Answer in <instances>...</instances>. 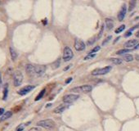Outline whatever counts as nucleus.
I'll return each mask as SVG.
<instances>
[{
  "label": "nucleus",
  "instance_id": "obj_1",
  "mask_svg": "<svg viewBox=\"0 0 139 131\" xmlns=\"http://www.w3.org/2000/svg\"><path fill=\"white\" fill-rule=\"evenodd\" d=\"M37 125L39 127L44 128L46 130H52L56 127L55 122L51 119L43 120V121H39L37 122Z\"/></svg>",
  "mask_w": 139,
  "mask_h": 131
},
{
  "label": "nucleus",
  "instance_id": "obj_2",
  "mask_svg": "<svg viewBox=\"0 0 139 131\" xmlns=\"http://www.w3.org/2000/svg\"><path fill=\"white\" fill-rule=\"evenodd\" d=\"M23 79H24V76H23V74L21 73V71L16 70L13 74V84L15 86H20L23 81Z\"/></svg>",
  "mask_w": 139,
  "mask_h": 131
},
{
  "label": "nucleus",
  "instance_id": "obj_3",
  "mask_svg": "<svg viewBox=\"0 0 139 131\" xmlns=\"http://www.w3.org/2000/svg\"><path fill=\"white\" fill-rule=\"evenodd\" d=\"M93 88L91 85H82V86H79L71 89L70 91L74 92V93H88L92 91Z\"/></svg>",
  "mask_w": 139,
  "mask_h": 131
},
{
  "label": "nucleus",
  "instance_id": "obj_4",
  "mask_svg": "<svg viewBox=\"0 0 139 131\" xmlns=\"http://www.w3.org/2000/svg\"><path fill=\"white\" fill-rule=\"evenodd\" d=\"M46 70V66L44 65H35L34 68V76L39 77L44 74Z\"/></svg>",
  "mask_w": 139,
  "mask_h": 131
},
{
  "label": "nucleus",
  "instance_id": "obj_5",
  "mask_svg": "<svg viewBox=\"0 0 139 131\" xmlns=\"http://www.w3.org/2000/svg\"><path fill=\"white\" fill-rule=\"evenodd\" d=\"M79 98H80V95H78V94H67V95H65L63 97L62 100L65 103L70 104L74 102V101H76Z\"/></svg>",
  "mask_w": 139,
  "mask_h": 131
},
{
  "label": "nucleus",
  "instance_id": "obj_6",
  "mask_svg": "<svg viewBox=\"0 0 139 131\" xmlns=\"http://www.w3.org/2000/svg\"><path fill=\"white\" fill-rule=\"evenodd\" d=\"M72 57H73V52H72L71 48L70 47L66 46L63 51V60L65 62H68L70 61Z\"/></svg>",
  "mask_w": 139,
  "mask_h": 131
},
{
  "label": "nucleus",
  "instance_id": "obj_7",
  "mask_svg": "<svg viewBox=\"0 0 139 131\" xmlns=\"http://www.w3.org/2000/svg\"><path fill=\"white\" fill-rule=\"evenodd\" d=\"M111 70V66H106V67H103L102 69H97L94 70L93 72H92V75L93 76H103V75L107 74L108 72H110Z\"/></svg>",
  "mask_w": 139,
  "mask_h": 131
},
{
  "label": "nucleus",
  "instance_id": "obj_8",
  "mask_svg": "<svg viewBox=\"0 0 139 131\" xmlns=\"http://www.w3.org/2000/svg\"><path fill=\"white\" fill-rule=\"evenodd\" d=\"M35 85H26V86L23 87L22 89H21L20 90H19L18 93L21 96L26 95L27 93H29V92L32 91V90L35 89Z\"/></svg>",
  "mask_w": 139,
  "mask_h": 131
},
{
  "label": "nucleus",
  "instance_id": "obj_9",
  "mask_svg": "<svg viewBox=\"0 0 139 131\" xmlns=\"http://www.w3.org/2000/svg\"><path fill=\"white\" fill-rule=\"evenodd\" d=\"M74 48L77 51H83L85 49V44L83 40L80 39H76L75 42H74Z\"/></svg>",
  "mask_w": 139,
  "mask_h": 131
},
{
  "label": "nucleus",
  "instance_id": "obj_10",
  "mask_svg": "<svg viewBox=\"0 0 139 131\" xmlns=\"http://www.w3.org/2000/svg\"><path fill=\"white\" fill-rule=\"evenodd\" d=\"M126 12H127V7H126L125 4H124V5L122 6L121 9H120V11H119V12L118 14V20L119 21H122L124 19Z\"/></svg>",
  "mask_w": 139,
  "mask_h": 131
},
{
  "label": "nucleus",
  "instance_id": "obj_11",
  "mask_svg": "<svg viewBox=\"0 0 139 131\" xmlns=\"http://www.w3.org/2000/svg\"><path fill=\"white\" fill-rule=\"evenodd\" d=\"M138 39H130L128 40L127 42L124 44V46L127 48H135L136 45L138 44Z\"/></svg>",
  "mask_w": 139,
  "mask_h": 131
},
{
  "label": "nucleus",
  "instance_id": "obj_12",
  "mask_svg": "<svg viewBox=\"0 0 139 131\" xmlns=\"http://www.w3.org/2000/svg\"><path fill=\"white\" fill-rule=\"evenodd\" d=\"M66 108H67V107H66L65 104H61V105H59L58 107H56L53 111H54V113H56V114H60V113L63 112Z\"/></svg>",
  "mask_w": 139,
  "mask_h": 131
},
{
  "label": "nucleus",
  "instance_id": "obj_13",
  "mask_svg": "<svg viewBox=\"0 0 139 131\" xmlns=\"http://www.w3.org/2000/svg\"><path fill=\"white\" fill-rule=\"evenodd\" d=\"M34 68H35V66L32 65V64H28L25 66V70L29 76H34Z\"/></svg>",
  "mask_w": 139,
  "mask_h": 131
},
{
  "label": "nucleus",
  "instance_id": "obj_14",
  "mask_svg": "<svg viewBox=\"0 0 139 131\" xmlns=\"http://www.w3.org/2000/svg\"><path fill=\"white\" fill-rule=\"evenodd\" d=\"M9 51H10L11 57H12V61H16V59L17 58V53L16 52V50H15L12 47H10Z\"/></svg>",
  "mask_w": 139,
  "mask_h": 131
},
{
  "label": "nucleus",
  "instance_id": "obj_15",
  "mask_svg": "<svg viewBox=\"0 0 139 131\" xmlns=\"http://www.w3.org/2000/svg\"><path fill=\"white\" fill-rule=\"evenodd\" d=\"M12 116V111H7V112H5L3 116H2V117L0 118V121H5V120H7V119H8V118H10L11 116Z\"/></svg>",
  "mask_w": 139,
  "mask_h": 131
},
{
  "label": "nucleus",
  "instance_id": "obj_16",
  "mask_svg": "<svg viewBox=\"0 0 139 131\" xmlns=\"http://www.w3.org/2000/svg\"><path fill=\"white\" fill-rule=\"evenodd\" d=\"M106 27H107V30H111L113 28V26H114L113 21L109 18H107L106 20Z\"/></svg>",
  "mask_w": 139,
  "mask_h": 131
},
{
  "label": "nucleus",
  "instance_id": "obj_17",
  "mask_svg": "<svg viewBox=\"0 0 139 131\" xmlns=\"http://www.w3.org/2000/svg\"><path fill=\"white\" fill-rule=\"evenodd\" d=\"M30 124V122H29V123H26V124H19V125L16 128V130H15L14 131H23V130H24V129L25 128V126H26L27 124Z\"/></svg>",
  "mask_w": 139,
  "mask_h": 131
},
{
  "label": "nucleus",
  "instance_id": "obj_18",
  "mask_svg": "<svg viewBox=\"0 0 139 131\" xmlns=\"http://www.w3.org/2000/svg\"><path fill=\"white\" fill-rule=\"evenodd\" d=\"M110 62L114 63L115 65H119V64L122 63V60L119 58H115V57H112V58H110Z\"/></svg>",
  "mask_w": 139,
  "mask_h": 131
},
{
  "label": "nucleus",
  "instance_id": "obj_19",
  "mask_svg": "<svg viewBox=\"0 0 139 131\" xmlns=\"http://www.w3.org/2000/svg\"><path fill=\"white\" fill-rule=\"evenodd\" d=\"M123 59L124 60L125 62H132V60H133V57H132L131 54H126L123 57Z\"/></svg>",
  "mask_w": 139,
  "mask_h": 131
},
{
  "label": "nucleus",
  "instance_id": "obj_20",
  "mask_svg": "<svg viewBox=\"0 0 139 131\" xmlns=\"http://www.w3.org/2000/svg\"><path fill=\"white\" fill-rule=\"evenodd\" d=\"M45 91H46V89H44L42 90L41 92H40L38 94V96L36 97V98H35V101H38V100H40L41 98L44 97V93H45Z\"/></svg>",
  "mask_w": 139,
  "mask_h": 131
},
{
  "label": "nucleus",
  "instance_id": "obj_21",
  "mask_svg": "<svg viewBox=\"0 0 139 131\" xmlns=\"http://www.w3.org/2000/svg\"><path fill=\"white\" fill-rule=\"evenodd\" d=\"M7 93H8V89H7V85H5L4 87V89H3V100H6L7 97Z\"/></svg>",
  "mask_w": 139,
  "mask_h": 131
},
{
  "label": "nucleus",
  "instance_id": "obj_22",
  "mask_svg": "<svg viewBox=\"0 0 139 131\" xmlns=\"http://www.w3.org/2000/svg\"><path fill=\"white\" fill-rule=\"evenodd\" d=\"M124 29H125V25H120V26L118 27L116 30H115V33H116V34H119L120 32L123 31Z\"/></svg>",
  "mask_w": 139,
  "mask_h": 131
},
{
  "label": "nucleus",
  "instance_id": "obj_23",
  "mask_svg": "<svg viewBox=\"0 0 139 131\" xmlns=\"http://www.w3.org/2000/svg\"><path fill=\"white\" fill-rule=\"evenodd\" d=\"M129 49H121V50H119L118 52L116 53V54L118 55H122V54H124V53H127L129 52Z\"/></svg>",
  "mask_w": 139,
  "mask_h": 131
},
{
  "label": "nucleus",
  "instance_id": "obj_24",
  "mask_svg": "<svg viewBox=\"0 0 139 131\" xmlns=\"http://www.w3.org/2000/svg\"><path fill=\"white\" fill-rule=\"evenodd\" d=\"M135 5H136V2L135 1H130V3H129V10L130 11V12L132 11V9L135 8Z\"/></svg>",
  "mask_w": 139,
  "mask_h": 131
},
{
  "label": "nucleus",
  "instance_id": "obj_25",
  "mask_svg": "<svg viewBox=\"0 0 139 131\" xmlns=\"http://www.w3.org/2000/svg\"><path fill=\"white\" fill-rule=\"evenodd\" d=\"M100 48H101V47H100V46L95 47V48H94L93 49H92L91 52L89 53V54H93L94 53H96V52H97V51H99V50H100Z\"/></svg>",
  "mask_w": 139,
  "mask_h": 131
},
{
  "label": "nucleus",
  "instance_id": "obj_26",
  "mask_svg": "<svg viewBox=\"0 0 139 131\" xmlns=\"http://www.w3.org/2000/svg\"><path fill=\"white\" fill-rule=\"evenodd\" d=\"M96 57V54L93 53V54H88L86 57H84V60H88V59H93Z\"/></svg>",
  "mask_w": 139,
  "mask_h": 131
},
{
  "label": "nucleus",
  "instance_id": "obj_27",
  "mask_svg": "<svg viewBox=\"0 0 139 131\" xmlns=\"http://www.w3.org/2000/svg\"><path fill=\"white\" fill-rule=\"evenodd\" d=\"M111 38H112V37H111V35H110V36H108V37H107V38H106V39H105L103 42H102V45H103V46H105V45H106V44H107V43L109 42V41H110V39H111Z\"/></svg>",
  "mask_w": 139,
  "mask_h": 131
},
{
  "label": "nucleus",
  "instance_id": "obj_28",
  "mask_svg": "<svg viewBox=\"0 0 139 131\" xmlns=\"http://www.w3.org/2000/svg\"><path fill=\"white\" fill-rule=\"evenodd\" d=\"M103 30H104V25H102V29H101V31H100L99 34H98V35H97V39L102 37V33H103Z\"/></svg>",
  "mask_w": 139,
  "mask_h": 131
},
{
  "label": "nucleus",
  "instance_id": "obj_29",
  "mask_svg": "<svg viewBox=\"0 0 139 131\" xmlns=\"http://www.w3.org/2000/svg\"><path fill=\"white\" fill-rule=\"evenodd\" d=\"M95 41H96V39H95L94 38L90 39H89L88 41V45H92V44H93Z\"/></svg>",
  "mask_w": 139,
  "mask_h": 131
},
{
  "label": "nucleus",
  "instance_id": "obj_30",
  "mask_svg": "<svg viewBox=\"0 0 139 131\" xmlns=\"http://www.w3.org/2000/svg\"><path fill=\"white\" fill-rule=\"evenodd\" d=\"M28 131H42V130H41V129L38 128V127H33Z\"/></svg>",
  "mask_w": 139,
  "mask_h": 131
},
{
  "label": "nucleus",
  "instance_id": "obj_31",
  "mask_svg": "<svg viewBox=\"0 0 139 131\" xmlns=\"http://www.w3.org/2000/svg\"><path fill=\"white\" fill-rule=\"evenodd\" d=\"M71 80H72V78H71V77H70V78L67 79H66V81H65V82H66V84H69V83H70Z\"/></svg>",
  "mask_w": 139,
  "mask_h": 131
},
{
  "label": "nucleus",
  "instance_id": "obj_32",
  "mask_svg": "<svg viewBox=\"0 0 139 131\" xmlns=\"http://www.w3.org/2000/svg\"><path fill=\"white\" fill-rule=\"evenodd\" d=\"M4 113V109L3 108H0V116H3Z\"/></svg>",
  "mask_w": 139,
  "mask_h": 131
},
{
  "label": "nucleus",
  "instance_id": "obj_33",
  "mask_svg": "<svg viewBox=\"0 0 139 131\" xmlns=\"http://www.w3.org/2000/svg\"><path fill=\"white\" fill-rule=\"evenodd\" d=\"M131 35H132V32L128 31V33H126V34H125V36H126V37H128V36H130Z\"/></svg>",
  "mask_w": 139,
  "mask_h": 131
},
{
  "label": "nucleus",
  "instance_id": "obj_34",
  "mask_svg": "<svg viewBox=\"0 0 139 131\" xmlns=\"http://www.w3.org/2000/svg\"><path fill=\"white\" fill-rule=\"evenodd\" d=\"M2 84V75H1V72H0V85Z\"/></svg>",
  "mask_w": 139,
  "mask_h": 131
},
{
  "label": "nucleus",
  "instance_id": "obj_35",
  "mask_svg": "<svg viewBox=\"0 0 139 131\" xmlns=\"http://www.w3.org/2000/svg\"><path fill=\"white\" fill-rule=\"evenodd\" d=\"M70 66H66V67L65 68V69H64V71H66V70H68V69H69V68H70Z\"/></svg>",
  "mask_w": 139,
  "mask_h": 131
},
{
  "label": "nucleus",
  "instance_id": "obj_36",
  "mask_svg": "<svg viewBox=\"0 0 139 131\" xmlns=\"http://www.w3.org/2000/svg\"><path fill=\"white\" fill-rule=\"evenodd\" d=\"M136 36H137V37H138V38H139V31H138V32H137V33H136Z\"/></svg>",
  "mask_w": 139,
  "mask_h": 131
},
{
  "label": "nucleus",
  "instance_id": "obj_37",
  "mask_svg": "<svg viewBox=\"0 0 139 131\" xmlns=\"http://www.w3.org/2000/svg\"><path fill=\"white\" fill-rule=\"evenodd\" d=\"M136 59L138 60V61H139V56L138 55H136Z\"/></svg>",
  "mask_w": 139,
  "mask_h": 131
}]
</instances>
